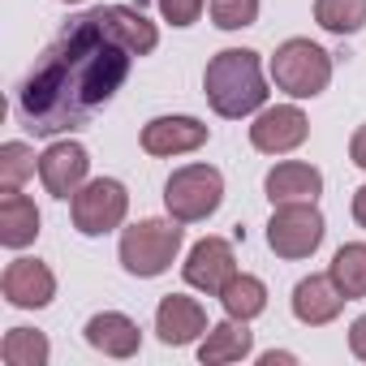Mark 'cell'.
<instances>
[{"instance_id":"6da1fadb","label":"cell","mask_w":366,"mask_h":366,"mask_svg":"<svg viewBox=\"0 0 366 366\" xmlns=\"http://www.w3.org/2000/svg\"><path fill=\"white\" fill-rule=\"evenodd\" d=\"M159 31L129 5H104L74 18L39 56L18 91V117L31 134L52 138L82 129L129 78L134 56L155 52Z\"/></svg>"},{"instance_id":"7a4b0ae2","label":"cell","mask_w":366,"mask_h":366,"mask_svg":"<svg viewBox=\"0 0 366 366\" xmlns=\"http://www.w3.org/2000/svg\"><path fill=\"white\" fill-rule=\"evenodd\" d=\"M203 95L212 104L216 117H250L267 104V82H263V65L259 52L250 48H224L207 61L203 69Z\"/></svg>"},{"instance_id":"3957f363","label":"cell","mask_w":366,"mask_h":366,"mask_svg":"<svg viewBox=\"0 0 366 366\" xmlns=\"http://www.w3.org/2000/svg\"><path fill=\"white\" fill-rule=\"evenodd\" d=\"M181 237H186L181 220H138L121 233V246H117L121 267L129 276H142V280L164 276L181 250Z\"/></svg>"},{"instance_id":"277c9868","label":"cell","mask_w":366,"mask_h":366,"mask_svg":"<svg viewBox=\"0 0 366 366\" xmlns=\"http://www.w3.org/2000/svg\"><path fill=\"white\" fill-rule=\"evenodd\" d=\"M272 82L293 99H315L332 82V52L310 39H285L272 56Z\"/></svg>"},{"instance_id":"5b68a950","label":"cell","mask_w":366,"mask_h":366,"mask_svg":"<svg viewBox=\"0 0 366 366\" xmlns=\"http://www.w3.org/2000/svg\"><path fill=\"white\" fill-rule=\"evenodd\" d=\"M224 203V177L212 164H186L168 177L164 186V207L181 224H199Z\"/></svg>"},{"instance_id":"8992f818","label":"cell","mask_w":366,"mask_h":366,"mask_svg":"<svg viewBox=\"0 0 366 366\" xmlns=\"http://www.w3.org/2000/svg\"><path fill=\"white\" fill-rule=\"evenodd\" d=\"M323 216L315 203H276L272 220H267V246L280 259H310L323 246Z\"/></svg>"},{"instance_id":"52a82bcc","label":"cell","mask_w":366,"mask_h":366,"mask_svg":"<svg viewBox=\"0 0 366 366\" xmlns=\"http://www.w3.org/2000/svg\"><path fill=\"white\" fill-rule=\"evenodd\" d=\"M69 212H74V229L82 237H104L125 220L129 194H125V186L117 177H95L69 199Z\"/></svg>"},{"instance_id":"ba28073f","label":"cell","mask_w":366,"mask_h":366,"mask_svg":"<svg viewBox=\"0 0 366 366\" xmlns=\"http://www.w3.org/2000/svg\"><path fill=\"white\" fill-rule=\"evenodd\" d=\"M310 134V121L297 104H276V108H263L250 125V142L254 151L263 155H285V151H297Z\"/></svg>"},{"instance_id":"9c48e42d","label":"cell","mask_w":366,"mask_h":366,"mask_svg":"<svg viewBox=\"0 0 366 366\" xmlns=\"http://www.w3.org/2000/svg\"><path fill=\"white\" fill-rule=\"evenodd\" d=\"M86 172H91V155L74 138H61L39 155V177L52 199H74L86 186Z\"/></svg>"},{"instance_id":"30bf717a","label":"cell","mask_w":366,"mask_h":366,"mask_svg":"<svg viewBox=\"0 0 366 366\" xmlns=\"http://www.w3.org/2000/svg\"><path fill=\"white\" fill-rule=\"evenodd\" d=\"M181 276H186L190 289H203L212 297H220V289L237 276V259H233V246L224 237H203L190 246V259L186 267H181Z\"/></svg>"},{"instance_id":"8fae6325","label":"cell","mask_w":366,"mask_h":366,"mask_svg":"<svg viewBox=\"0 0 366 366\" xmlns=\"http://www.w3.org/2000/svg\"><path fill=\"white\" fill-rule=\"evenodd\" d=\"M0 293L18 310H44L56 297V276L39 259H14L5 267V276H0Z\"/></svg>"},{"instance_id":"7c38bea8","label":"cell","mask_w":366,"mask_h":366,"mask_svg":"<svg viewBox=\"0 0 366 366\" xmlns=\"http://www.w3.org/2000/svg\"><path fill=\"white\" fill-rule=\"evenodd\" d=\"M155 332L164 345L181 349V345H194L203 332H207V310L186 297V293H168L159 306H155Z\"/></svg>"},{"instance_id":"4fadbf2b","label":"cell","mask_w":366,"mask_h":366,"mask_svg":"<svg viewBox=\"0 0 366 366\" xmlns=\"http://www.w3.org/2000/svg\"><path fill=\"white\" fill-rule=\"evenodd\" d=\"M207 142V125L199 117H155L142 125V151L147 155H186Z\"/></svg>"},{"instance_id":"5bb4252c","label":"cell","mask_w":366,"mask_h":366,"mask_svg":"<svg viewBox=\"0 0 366 366\" xmlns=\"http://www.w3.org/2000/svg\"><path fill=\"white\" fill-rule=\"evenodd\" d=\"M263 190L276 203H315L323 194V172L315 164H302V159H280L267 177H263Z\"/></svg>"},{"instance_id":"9a60e30c","label":"cell","mask_w":366,"mask_h":366,"mask_svg":"<svg viewBox=\"0 0 366 366\" xmlns=\"http://www.w3.org/2000/svg\"><path fill=\"white\" fill-rule=\"evenodd\" d=\"M345 293L332 285V276H306V280H297V289H293V315H297V323H306V327H323V323H332L340 310H345Z\"/></svg>"},{"instance_id":"2e32d148","label":"cell","mask_w":366,"mask_h":366,"mask_svg":"<svg viewBox=\"0 0 366 366\" xmlns=\"http://www.w3.org/2000/svg\"><path fill=\"white\" fill-rule=\"evenodd\" d=\"M86 345L99 349L104 357H134L142 349V332H138V323L129 315L104 310V315L86 319Z\"/></svg>"},{"instance_id":"e0dca14e","label":"cell","mask_w":366,"mask_h":366,"mask_svg":"<svg viewBox=\"0 0 366 366\" xmlns=\"http://www.w3.org/2000/svg\"><path fill=\"white\" fill-rule=\"evenodd\" d=\"M254 349V332L246 327V319H224L216 327H207V340L199 345V362L203 366H220V362H242Z\"/></svg>"},{"instance_id":"ac0fdd59","label":"cell","mask_w":366,"mask_h":366,"mask_svg":"<svg viewBox=\"0 0 366 366\" xmlns=\"http://www.w3.org/2000/svg\"><path fill=\"white\" fill-rule=\"evenodd\" d=\"M39 237V212L35 203L22 194V190H9L0 194V242H5L9 250H22Z\"/></svg>"},{"instance_id":"d6986e66","label":"cell","mask_w":366,"mask_h":366,"mask_svg":"<svg viewBox=\"0 0 366 366\" xmlns=\"http://www.w3.org/2000/svg\"><path fill=\"white\" fill-rule=\"evenodd\" d=\"M327 276H332V285H336L349 302L366 297V242L340 246V250L332 254V263H327Z\"/></svg>"},{"instance_id":"ffe728a7","label":"cell","mask_w":366,"mask_h":366,"mask_svg":"<svg viewBox=\"0 0 366 366\" xmlns=\"http://www.w3.org/2000/svg\"><path fill=\"white\" fill-rule=\"evenodd\" d=\"M220 302H224V315H233V319H259L263 310H267V285L259 280V276H246V272H237L224 289H220Z\"/></svg>"},{"instance_id":"44dd1931","label":"cell","mask_w":366,"mask_h":366,"mask_svg":"<svg viewBox=\"0 0 366 366\" xmlns=\"http://www.w3.org/2000/svg\"><path fill=\"white\" fill-rule=\"evenodd\" d=\"M48 336L35 327H14L5 340H0V362L5 366H44L48 362Z\"/></svg>"},{"instance_id":"7402d4cb","label":"cell","mask_w":366,"mask_h":366,"mask_svg":"<svg viewBox=\"0 0 366 366\" xmlns=\"http://www.w3.org/2000/svg\"><path fill=\"white\" fill-rule=\"evenodd\" d=\"M315 22L332 35H357L366 26V0H315Z\"/></svg>"},{"instance_id":"603a6c76","label":"cell","mask_w":366,"mask_h":366,"mask_svg":"<svg viewBox=\"0 0 366 366\" xmlns=\"http://www.w3.org/2000/svg\"><path fill=\"white\" fill-rule=\"evenodd\" d=\"M26 177H35V151L26 142H5L0 147V186L22 190Z\"/></svg>"},{"instance_id":"cb8c5ba5","label":"cell","mask_w":366,"mask_h":366,"mask_svg":"<svg viewBox=\"0 0 366 366\" xmlns=\"http://www.w3.org/2000/svg\"><path fill=\"white\" fill-rule=\"evenodd\" d=\"M254 18H259V0H212V22L220 31L254 26Z\"/></svg>"},{"instance_id":"d4e9b609","label":"cell","mask_w":366,"mask_h":366,"mask_svg":"<svg viewBox=\"0 0 366 366\" xmlns=\"http://www.w3.org/2000/svg\"><path fill=\"white\" fill-rule=\"evenodd\" d=\"M155 5H159L164 22H172V26H194L203 18V0H155Z\"/></svg>"},{"instance_id":"484cf974","label":"cell","mask_w":366,"mask_h":366,"mask_svg":"<svg viewBox=\"0 0 366 366\" xmlns=\"http://www.w3.org/2000/svg\"><path fill=\"white\" fill-rule=\"evenodd\" d=\"M349 349H353V357L366 362V315L353 319V327H349Z\"/></svg>"},{"instance_id":"4316f807","label":"cell","mask_w":366,"mask_h":366,"mask_svg":"<svg viewBox=\"0 0 366 366\" xmlns=\"http://www.w3.org/2000/svg\"><path fill=\"white\" fill-rule=\"evenodd\" d=\"M349 159H353L357 168H366V125L353 129V138H349Z\"/></svg>"},{"instance_id":"83f0119b","label":"cell","mask_w":366,"mask_h":366,"mask_svg":"<svg viewBox=\"0 0 366 366\" xmlns=\"http://www.w3.org/2000/svg\"><path fill=\"white\" fill-rule=\"evenodd\" d=\"M353 220L366 229V186H357V190H353Z\"/></svg>"},{"instance_id":"f1b7e54d","label":"cell","mask_w":366,"mask_h":366,"mask_svg":"<svg viewBox=\"0 0 366 366\" xmlns=\"http://www.w3.org/2000/svg\"><path fill=\"white\" fill-rule=\"evenodd\" d=\"M61 5H82V0H61Z\"/></svg>"}]
</instances>
